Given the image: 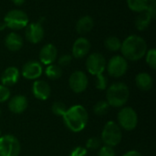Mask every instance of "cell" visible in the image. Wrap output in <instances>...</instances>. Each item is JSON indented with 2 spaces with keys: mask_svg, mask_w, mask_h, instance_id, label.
<instances>
[{
  "mask_svg": "<svg viewBox=\"0 0 156 156\" xmlns=\"http://www.w3.org/2000/svg\"><path fill=\"white\" fill-rule=\"evenodd\" d=\"M120 50L126 60L137 61L145 56L147 52V44L142 37L131 35L122 42Z\"/></svg>",
  "mask_w": 156,
  "mask_h": 156,
  "instance_id": "6da1fadb",
  "label": "cell"
},
{
  "mask_svg": "<svg viewBox=\"0 0 156 156\" xmlns=\"http://www.w3.org/2000/svg\"><path fill=\"white\" fill-rule=\"evenodd\" d=\"M63 121L69 131L72 133H80L87 126L89 114L82 105H74L68 108L66 113L63 115Z\"/></svg>",
  "mask_w": 156,
  "mask_h": 156,
  "instance_id": "7a4b0ae2",
  "label": "cell"
},
{
  "mask_svg": "<svg viewBox=\"0 0 156 156\" xmlns=\"http://www.w3.org/2000/svg\"><path fill=\"white\" fill-rule=\"evenodd\" d=\"M130 96V90L128 86L123 82L112 83L106 92V101L108 104L114 108L123 107Z\"/></svg>",
  "mask_w": 156,
  "mask_h": 156,
  "instance_id": "3957f363",
  "label": "cell"
},
{
  "mask_svg": "<svg viewBox=\"0 0 156 156\" xmlns=\"http://www.w3.org/2000/svg\"><path fill=\"white\" fill-rule=\"evenodd\" d=\"M122 139V128L115 122H108L101 132V142L108 146H117Z\"/></svg>",
  "mask_w": 156,
  "mask_h": 156,
  "instance_id": "277c9868",
  "label": "cell"
},
{
  "mask_svg": "<svg viewBox=\"0 0 156 156\" xmlns=\"http://www.w3.org/2000/svg\"><path fill=\"white\" fill-rule=\"evenodd\" d=\"M28 21L27 15L20 9L10 10L4 17V22L6 27H9L12 30H19L26 27Z\"/></svg>",
  "mask_w": 156,
  "mask_h": 156,
  "instance_id": "5b68a950",
  "label": "cell"
},
{
  "mask_svg": "<svg viewBox=\"0 0 156 156\" xmlns=\"http://www.w3.org/2000/svg\"><path fill=\"white\" fill-rule=\"evenodd\" d=\"M21 152V145L18 139L6 134L0 136V156H18Z\"/></svg>",
  "mask_w": 156,
  "mask_h": 156,
  "instance_id": "8992f818",
  "label": "cell"
},
{
  "mask_svg": "<svg viewBox=\"0 0 156 156\" xmlns=\"http://www.w3.org/2000/svg\"><path fill=\"white\" fill-rule=\"evenodd\" d=\"M118 125L125 131H133L138 124V115L132 107H123L118 113Z\"/></svg>",
  "mask_w": 156,
  "mask_h": 156,
  "instance_id": "52a82bcc",
  "label": "cell"
},
{
  "mask_svg": "<svg viewBox=\"0 0 156 156\" xmlns=\"http://www.w3.org/2000/svg\"><path fill=\"white\" fill-rule=\"evenodd\" d=\"M106 65V59L101 53H91L86 59V69L93 76L103 74Z\"/></svg>",
  "mask_w": 156,
  "mask_h": 156,
  "instance_id": "ba28073f",
  "label": "cell"
},
{
  "mask_svg": "<svg viewBox=\"0 0 156 156\" xmlns=\"http://www.w3.org/2000/svg\"><path fill=\"white\" fill-rule=\"evenodd\" d=\"M106 68L110 76L120 78L127 72L128 61L122 56H114L109 60Z\"/></svg>",
  "mask_w": 156,
  "mask_h": 156,
  "instance_id": "9c48e42d",
  "label": "cell"
},
{
  "mask_svg": "<svg viewBox=\"0 0 156 156\" xmlns=\"http://www.w3.org/2000/svg\"><path fill=\"white\" fill-rule=\"evenodd\" d=\"M88 84H89L88 77L81 70L74 71L70 75L69 80V88L75 93H81L84 90H86Z\"/></svg>",
  "mask_w": 156,
  "mask_h": 156,
  "instance_id": "30bf717a",
  "label": "cell"
},
{
  "mask_svg": "<svg viewBox=\"0 0 156 156\" xmlns=\"http://www.w3.org/2000/svg\"><path fill=\"white\" fill-rule=\"evenodd\" d=\"M45 35V31L43 28V26L41 23H31L27 24L26 27L25 36L27 41H29L32 44H37L39 43Z\"/></svg>",
  "mask_w": 156,
  "mask_h": 156,
  "instance_id": "8fae6325",
  "label": "cell"
},
{
  "mask_svg": "<svg viewBox=\"0 0 156 156\" xmlns=\"http://www.w3.org/2000/svg\"><path fill=\"white\" fill-rule=\"evenodd\" d=\"M43 73V68L40 62L36 60L27 61L22 68L21 74L27 80H37Z\"/></svg>",
  "mask_w": 156,
  "mask_h": 156,
  "instance_id": "7c38bea8",
  "label": "cell"
},
{
  "mask_svg": "<svg viewBox=\"0 0 156 156\" xmlns=\"http://www.w3.org/2000/svg\"><path fill=\"white\" fill-rule=\"evenodd\" d=\"M90 42L86 37H80L75 40L72 46V57L75 58H82L86 57L90 50Z\"/></svg>",
  "mask_w": 156,
  "mask_h": 156,
  "instance_id": "4fadbf2b",
  "label": "cell"
},
{
  "mask_svg": "<svg viewBox=\"0 0 156 156\" xmlns=\"http://www.w3.org/2000/svg\"><path fill=\"white\" fill-rule=\"evenodd\" d=\"M32 93L34 97L39 101H46L51 94V89L45 80H37L32 85Z\"/></svg>",
  "mask_w": 156,
  "mask_h": 156,
  "instance_id": "5bb4252c",
  "label": "cell"
},
{
  "mask_svg": "<svg viewBox=\"0 0 156 156\" xmlns=\"http://www.w3.org/2000/svg\"><path fill=\"white\" fill-rule=\"evenodd\" d=\"M57 57H58L57 48L51 43L44 45L39 51V60L44 65L53 64Z\"/></svg>",
  "mask_w": 156,
  "mask_h": 156,
  "instance_id": "9a60e30c",
  "label": "cell"
},
{
  "mask_svg": "<svg viewBox=\"0 0 156 156\" xmlns=\"http://www.w3.org/2000/svg\"><path fill=\"white\" fill-rule=\"evenodd\" d=\"M28 105V101L26 96L24 95H16L9 100L8 109L11 112L15 114H21L24 112Z\"/></svg>",
  "mask_w": 156,
  "mask_h": 156,
  "instance_id": "2e32d148",
  "label": "cell"
},
{
  "mask_svg": "<svg viewBox=\"0 0 156 156\" xmlns=\"http://www.w3.org/2000/svg\"><path fill=\"white\" fill-rule=\"evenodd\" d=\"M19 75H20V72L17 68L13 67V66L6 68L1 75L2 85L6 86V87L15 85L19 80Z\"/></svg>",
  "mask_w": 156,
  "mask_h": 156,
  "instance_id": "e0dca14e",
  "label": "cell"
},
{
  "mask_svg": "<svg viewBox=\"0 0 156 156\" xmlns=\"http://www.w3.org/2000/svg\"><path fill=\"white\" fill-rule=\"evenodd\" d=\"M23 43L24 41L22 37L16 32H11L7 34L5 38V45L6 48L13 52L20 50L23 47Z\"/></svg>",
  "mask_w": 156,
  "mask_h": 156,
  "instance_id": "ac0fdd59",
  "label": "cell"
},
{
  "mask_svg": "<svg viewBox=\"0 0 156 156\" xmlns=\"http://www.w3.org/2000/svg\"><path fill=\"white\" fill-rule=\"evenodd\" d=\"M135 83L138 89L143 91H148L152 89L154 84V80L149 73L141 72L135 77Z\"/></svg>",
  "mask_w": 156,
  "mask_h": 156,
  "instance_id": "d6986e66",
  "label": "cell"
},
{
  "mask_svg": "<svg viewBox=\"0 0 156 156\" xmlns=\"http://www.w3.org/2000/svg\"><path fill=\"white\" fill-rule=\"evenodd\" d=\"M93 27H94L93 18L90 16H84L78 20L76 24V31L80 35H84L90 32Z\"/></svg>",
  "mask_w": 156,
  "mask_h": 156,
  "instance_id": "ffe728a7",
  "label": "cell"
},
{
  "mask_svg": "<svg viewBox=\"0 0 156 156\" xmlns=\"http://www.w3.org/2000/svg\"><path fill=\"white\" fill-rule=\"evenodd\" d=\"M152 20H153V17L151 16L149 12L147 10H144L143 12H140L139 16L136 17L135 27L140 31L145 30L150 26Z\"/></svg>",
  "mask_w": 156,
  "mask_h": 156,
  "instance_id": "44dd1931",
  "label": "cell"
},
{
  "mask_svg": "<svg viewBox=\"0 0 156 156\" xmlns=\"http://www.w3.org/2000/svg\"><path fill=\"white\" fill-rule=\"evenodd\" d=\"M149 4V0H127L129 8L133 12H143L146 10Z\"/></svg>",
  "mask_w": 156,
  "mask_h": 156,
  "instance_id": "7402d4cb",
  "label": "cell"
},
{
  "mask_svg": "<svg viewBox=\"0 0 156 156\" xmlns=\"http://www.w3.org/2000/svg\"><path fill=\"white\" fill-rule=\"evenodd\" d=\"M45 74L48 79L55 80L59 79L62 76V69L58 65L50 64V65H48V67L46 68Z\"/></svg>",
  "mask_w": 156,
  "mask_h": 156,
  "instance_id": "603a6c76",
  "label": "cell"
},
{
  "mask_svg": "<svg viewBox=\"0 0 156 156\" xmlns=\"http://www.w3.org/2000/svg\"><path fill=\"white\" fill-rule=\"evenodd\" d=\"M122 46V41L119 37L112 36L109 37L105 39L104 41V47L109 50V51H113L116 52L121 49Z\"/></svg>",
  "mask_w": 156,
  "mask_h": 156,
  "instance_id": "cb8c5ba5",
  "label": "cell"
},
{
  "mask_svg": "<svg viewBox=\"0 0 156 156\" xmlns=\"http://www.w3.org/2000/svg\"><path fill=\"white\" fill-rule=\"evenodd\" d=\"M109 108H110V105L108 104V102L106 101H98L94 105V107H93V112L96 115L102 116V115H105L108 112Z\"/></svg>",
  "mask_w": 156,
  "mask_h": 156,
  "instance_id": "d4e9b609",
  "label": "cell"
},
{
  "mask_svg": "<svg viewBox=\"0 0 156 156\" xmlns=\"http://www.w3.org/2000/svg\"><path fill=\"white\" fill-rule=\"evenodd\" d=\"M68 110V107L66 106L65 103L61 102V101H56L52 104L51 106V111L52 112L57 115V116H60V117H63V115L66 113Z\"/></svg>",
  "mask_w": 156,
  "mask_h": 156,
  "instance_id": "484cf974",
  "label": "cell"
},
{
  "mask_svg": "<svg viewBox=\"0 0 156 156\" xmlns=\"http://www.w3.org/2000/svg\"><path fill=\"white\" fill-rule=\"evenodd\" d=\"M145 59L146 63L149 65V67L153 69H156V49L155 48H151L147 50L145 54Z\"/></svg>",
  "mask_w": 156,
  "mask_h": 156,
  "instance_id": "4316f807",
  "label": "cell"
},
{
  "mask_svg": "<svg viewBox=\"0 0 156 156\" xmlns=\"http://www.w3.org/2000/svg\"><path fill=\"white\" fill-rule=\"evenodd\" d=\"M101 138L98 137H91L90 139H88V141L86 142V149L87 150H98L101 148Z\"/></svg>",
  "mask_w": 156,
  "mask_h": 156,
  "instance_id": "83f0119b",
  "label": "cell"
},
{
  "mask_svg": "<svg viewBox=\"0 0 156 156\" xmlns=\"http://www.w3.org/2000/svg\"><path fill=\"white\" fill-rule=\"evenodd\" d=\"M95 87L100 90H104L108 87V80L103 74L95 76Z\"/></svg>",
  "mask_w": 156,
  "mask_h": 156,
  "instance_id": "f1b7e54d",
  "label": "cell"
},
{
  "mask_svg": "<svg viewBox=\"0 0 156 156\" xmlns=\"http://www.w3.org/2000/svg\"><path fill=\"white\" fill-rule=\"evenodd\" d=\"M72 61V56L69 54H64L60 56L58 59V65L59 67H67Z\"/></svg>",
  "mask_w": 156,
  "mask_h": 156,
  "instance_id": "f546056e",
  "label": "cell"
},
{
  "mask_svg": "<svg viewBox=\"0 0 156 156\" xmlns=\"http://www.w3.org/2000/svg\"><path fill=\"white\" fill-rule=\"evenodd\" d=\"M10 90L8 87L0 85V102H5L10 99Z\"/></svg>",
  "mask_w": 156,
  "mask_h": 156,
  "instance_id": "4dcf8cb0",
  "label": "cell"
},
{
  "mask_svg": "<svg viewBox=\"0 0 156 156\" xmlns=\"http://www.w3.org/2000/svg\"><path fill=\"white\" fill-rule=\"evenodd\" d=\"M99 156H115V151H114L113 147L104 145L100 148Z\"/></svg>",
  "mask_w": 156,
  "mask_h": 156,
  "instance_id": "1f68e13d",
  "label": "cell"
},
{
  "mask_svg": "<svg viewBox=\"0 0 156 156\" xmlns=\"http://www.w3.org/2000/svg\"><path fill=\"white\" fill-rule=\"evenodd\" d=\"M88 155V150L85 147L82 146H78L76 148H74L70 154L69 156H87Z\"/></svg>",
  "mask_w": 156,
  "mask_h": 156,
  "instance_id": "d6a6232c",
  "label": "cell"
},
{
  "mask_svg": "<svg viewBox=\"0 0 156 156\" xmlns=\"http://www.w3.org/2000/svg\"><path fill=\"white\" fill-rule=\"evenodd\" d=\"M122 156H143V155H142V154H141V153H139L138 151H134V150H133V151H129V152H127L126 154H124Z\"/></svg>",
  "mask_w": 156,
  "mask_h": 156,
  "instance_id": "836d02e7",
  "label": "cell"
},
{
  "mask_svg": "<svg viewBox=\"0 0 156 156\" xmlns=\"http://www.w3.org/2000/svg\"><path fill=\"white\" fill-rule=\"evenodd\" d=\"M15 5H22L24 3H25V1L26 0H11Z\"/></svg>",
  "mask_w": 156,
  "mask_h": 156,
  "instance_id": "e575fe53",
  "label": "cell"
},
{
  "mask_svg": "<svg viewBox=\"0 0 156 156\" xmlns=\"http://www.w3.org/2000/svg\"><path fill=\"white\" fill-rule=\"evenodd\" d=\"M5 27H6V26H5V22H4V21H0V31L4 30Z\"/></svg>",
  "mask_w": 156,
  "mask_h": 156,
  "instance_id": "d590c367",
  "label": "cell"
},
{
  "mask_svg": "<svg viewBox=\"0 0 156 156\" xmlns=\"http://www.w3.org/2000/svg\"><path fill=\"white\" fill-rule=\"evenodd\" d=\"M1 112H1V109H0V118H1Z\"/></svg>",
  "mask_w": 156,
  "mask_h": 156,
  "instance_id": "8d00e7d4",
  "label": "cell"
},
{
  "mask_svg": "<svg viewBox=\"0 0 156 156\" xmlns=\"http://www.w3.org/2000/svg\"><path fill=\"white\" fill-rule=\"evenodd\" d=\"M0 135H1V131H0Z\"/></svg>",
  "mask_w": 156,
  "mask_h": 156,
  "instance_id": "74e56055",
  "label": "cell"
}]
</instances>
